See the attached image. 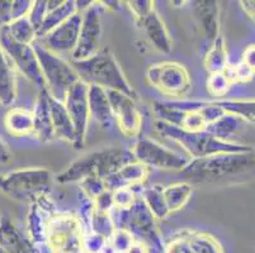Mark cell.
<instances>
[{
  "instance_id": "obj_1",
  "label": "cell",
  "mask_w": 255,
  "mask_h": 253,
  "mask_svg": "<svg viewBox=\"0 0 255 253\" xmlns=\"http://www.w3.org/2000/svg\"><path fill=\"white\" fill-rule=\"evenodd\" d=\"M180 173L192 186L227 187L247 184L255 180V147L244 152L222 153L192 160Z\"/></svg>"
},
{
  "instance_id": "obj_2",
  "label": "cell",
  "mask_w": 255,
  "mask_h": 253,
  "mask_svg": "<svg viewBox=\"0 0 255 253\" xmlns=\"http://www.w3.org/2000/svg\"><path fill=\"white\" fill-rule=\"evenodd\" d=\"M131 150L124 147H108L94 151L75 160L65 171L55 176L59 184L82 182L85 178L106 180L126 165L135 162Z\"/></svg>"
},
{
  "instance_id": "obj_3",
  "label": "cell",
  "mask_w": 255,
  "mask_h": 253,
  "mask_svg": "<svg viewBox=\"0 0 255 253\" xmlns=\"http://www.w3.org/2000/svg\"><path fill=\"white\" fill-rule=\"evenodd\" d=\"M71 66L79 79L87 85H97L106 90H117L136 99V91L128 83L115 55L108 47L101 50L82 61H73Z\"/></svg>"
},
{
  "instance_id": "obj_4",
  "label": "cell",
  "mask_w": 255,
  "mask_h": 253,
  "mask_svg": "<svg viewBox=\"0 0 255 253\" xmlns=\"http://www.w3.org/2000/svg\"><path fill=\"white\" fill-rule=\"evenodd\" d=\"M155 129L161 136L178 143L188 153V156L193 160L206 159L222 153L244 152L253 147L225 141L208 131H187L159 119L155 120Z\"/></svg>"
},
{
  "instance_id": "obj_5",
  "label": "cell",
  "mask_w": 255,
  "mask_h": 253,
  "mask_svg": "<svg viewBox=\"0 0 255 253\" xmlns=\"http://www.w3.org/2000/svg\"><path fill=\"white\" fill-rule=\"evenodd\" d=\"M53 175L46 167H24L0 175V192L19 203L43 198L52 184Z\"/></svg>"
},
{
  "instance_id": "obj_6",
  "label": "cell",
  "mask_w": 255,
  "mask_h": 253,
  "mask_svg": "<svg viewBox=\"0 0 255 253\" xmlns=\"http://www.w3.org/2000/svg\"><path fill=\"white\" fill-rule=\"evenodd\" d=\"M32 46L38 59L41 73L46 84V90L53 99L64 103L70 87L76 81L80 80L79 75L70 62L65 61L62 56L56 55L43 47L37 39L32 43Z\"/></svg>"
},
{
  "instance_id": "obj_7",
  "label": "cell",
  "mask_w": 255,
  "mask_h": 253,
  "mask_svg": "<svg viewBox=\"0 0 255 253\" xmlns=\"http://www.w3.org/2000/svg\"><path fill=\"white\" fill-rule=\"evenodd\" d=\"M45 240L53 253H87L82 223L74 215L51 218L46 224Z\"/></svg>"
},
{
  "instance_id": "obj_8",
  "label": "cell",
  "mask_w": 255,
  "mask_h": 253,
  "mask_svg": "<svg viewBox=\"0 0 255 253\" xmlns=\"http://www.w3.org/2000/svg\"><path fill=\"white\" fill-rule=\"evenodd\" d=\"M146 79L151 86L166 96L184 97L192 91L191 75L178 62L164 61L150 65Z\"/></svg>"
},
{
  "instance_id": "obj_9",
  "label": "cell",
  "mask_w": 255,
  "mask_h": 253,
  "mask_svg": "<svg viewBox=\"0 0 255 253\" xmlns=\"http://www.w3.org/2000/svg\"><path fill=\"white\" fill-rule=\"evenodd\" d=\"M135 160L147 169L182 171L191 160L150 138H141L131 148Z\"/></svg>"
},
{
  "instance_id": "obj_10",
  "label": "cell",
  "mask_w": 255,
  "mask_h": 253,
  "mask_svg": "<svg viewBox=\"0 0 255 253\" xmlns=\"http://www.w3.org/2000/svg\"><path fill=\"white\" fill-rule=\"evenodd\" d=\"M0 47L8 56L17 74L22 75L36 86L41 87V90L46 89L45 80L33 46L17 43L9 38L3 29H0Z\"/></svg>"
},
{
  "instance_id": "obj_11",
  "label": "cell",
  "mask_w": 255,
  "mask_h": 253,
  "mask_svg": "<svg viewBox=\"0 0 255 253\" xmlns=\"http://www.w3.org/2000/svg\"><path fill=\"white\" fill-rule=\"evenodd\" d=\"M102 1H93L92 5L82 13V27L79 32L78 45L71 53L73 61H82L101 50L102 38Z\"/></svg>"
},
{
  "instance_id": "obj_12",
  "label": "cell",
  "mask_w": 255,
  "mask_h": 253,
  "mask_svg": "<svg viewBox=\"0 0 255 253\" xmlns=\"http://www.w3.org/2000/svg\"><path fill=\"white\" fill-rule=\"evenodd\" d=\"M88 89H89V85L83 83L82 80L76 81L70 87L64 100V105L74 125L75 141H74L73 147L75 150H82L87 141V133L90 123Z\"/></svg>"
},
{
  "instance_id": "obj_13",
  "label": "cell",
  "mask_w": 255,
  "mask_h": 253,
  "mask_svg": "<svg viewBox=\"0 0 255 253\" xmlns=\"http://www.w3.org/2000/svg\"><path fill=\"white\" fill-rule=\"evenodd\" d=\"M107 95L110 99L113 119L118 123L121 132L127 138L137 136L142 127V115L136 104V99L117 90H107Z\"/></svg>"
},
{
  "instance_id": "obj_14",
  "label": "cell",
  "mask_w": 255,
  "mask_h": 253,
  "mask_svg": "<svg viewBox=\"0 0 255 253\" xmlns=\"http://www.w3.org/2000/svg\"><path fill=\"white\" fill-rule=\"evenodd\" d=\"M82 27V13L76 11L70 18L57 25L42 39L37 41L56 55H71L78 45L79 32Z\"/></svg>"
},
{
  "instance_id": "obj_15",
  "label": "cell",
  "mask_w": 255,
  "mask_h": 253,
  "mask_svg": "<svg viewBox=\"0 0 255 253\" xmlns=\"http://www.w3.org/2000/svg\"><path fill=\"white\" fill-rule=\"evenodd\" d=\"M138 27L141 28L145 33V36L149 39L150 45L156 51L161 53H169L173 47L171 38L169 36V32L166 29L164 20L161 19L160 14L156 10H151L146 17L137 22Z\"/></svg>"
},
{
  "instance_id": "obj_16",
  "label": "cell",
  "mask_w": 255,
  "mask_h": 253,
  "mask_svg": "<svg viewBox=\"0 0 255 253\" xmlns=\"http://www.w3.org/2000/svg\"><path fill=\"white\" fill-rule=\"evenodd\" d=\"M194 17L202 34L210 41L220 36V8L217 1H194Z\"/></svg>"
},
{
  "instance_id": "obj_17",
  "label": "cell",
  "mask_w": 255,
  "mask_h": 253,
  "mask_svg": "<svg viewBox=\"0 0 255 253\" xmlns=\"http://www.w3.org/2000/svg\"><path fill=\"white\" fill-rule=\"evenodd\" d=\"M48 99H50V94L47 92V90H41L37 96L36 103H34L33 110H32L34 122L33 137L41 142H50V141L56 139L55 133H53L52 123H51Z\"/></svg>"
},
{
  "instance_id": "obj_18",
  "label": "cell",
  "mask_w": 255,
  "mask_h": 253,
  "mask_svg": "<svg viewBox=\"0 0 255 253\" xmlns=\"http://www.w3.org/2000/svg\"><path fill=\"white\" fill-rule=\"evenodd\" d=\"M18 95L17 71L0 47V106L9 108Z\"/></svg>"
},
{
  "instance_id": "obj_19",
  "label": "cell",
  "mask_w": 255,
  "mask_h": 253,
  "mask_svg": "<svg viewBox=\"0 0 255 253\" xmlns=\"http://www.w3.org/2000/svg\"><path fill=\"white\" fill-rule=\"evenodd\" d=\"M147 173H149V169L141 165L140 162L135 161L126 165L120 171L106 178L104 184L110 191L124 189V187H135L136 185L142 184L147 177Z\"/></svg>"
},
{
  "instance_id": "obj_20",
  "label": "cell",
  "mask_w": 255,
  "mask_h": 253,
  "mask_svg": "<svg viewBox=\"0 0 255 253\" xmlns=\"http://www.w3.org/2000/svg\"><path fill=\"white\" fill-rule=\"evenodd\" d=\"M0 246L5 253H37L25 240L14 223L6 217L0 218Z\"/></svg>"
},
{
  "instance_id": "obj_21",
  "label": "cell",
  "mask_w": 255,
  "mask_h": 253,
  "mask_svg": "<svg viewBox=\"0 0 255 253\" xmlns=\"http://www.w3.org/2000/svg\"><path fill=\"white\" fill-rule=\"evenodd\" d=\"M48 104H50L51 123H52L55 138L61 139L64 142L70 143L73 146L74 141H75V132H74V125L71 123V119L69 117V113L65 108L64 103L53 99L50 95Z\"/></svg>"
},
{
  "instance_id": "obj_22",
  "label": "cell",
  "mask_w": 255,
  "mask_h": 253,
  "mask_svg": "<svg viewBox=\"0 0 255 253\" xmlns=\"http://www.w3.org/2000/svg\"><path fill=\"white\" fill-rule=\"evenodd\" d=\"M88 103H89L90 120L93 119L99 124L107 125L113 119L112 109L106 89L97 85H89Z\"/></svg>"
},
{
  "instance_id": "obj_23",
  "label": "cell",
  "mask_w": 255,
  "mask_h": 253,
  "mask_svg": "<svg viewBox=\"0 0 255 253\" xmlns=\"http://www.w3.org/2000/svg\"><path fill=\"white\" fill-rule=\"evenodd\" d=\"M4 127L13 137L33 136V113L24 108H10L4 117Z\"/></svg>"
},
{
  "instance_id": "obj_24",
  "label": "cell",
  "mask_w": 255,
  "mask_h": 253,
  "mask_svg": "<svg viewBox=\"0 0 255 253\" xmlns=\"http://www.w3.org/2000/svg\"><path fill=\"white\" fill-rule=\"evenodd\" d=\"M76 4L74 0H68V1H62L59 6L50 10L43 20L42 25L39 28L36 33V39H42L43 37L47 36L52 29L61 24L62 22L70 18L73 14L76 13Z\"/></svg>"
},
{
  "instance_id": "obj_25",
  "label": "cell",
  "mask_w": 255,
  "mask_h": 253,
  "mask_svg": "<svg viewBox=\"0 0 255 253\" xmlns=\"http://www.w3.org/2000/svg\"><path fill=\"white\" fill-rule=\"evenodd\" d=\"M192 192H193V186L187 181L163 187V195L169 213L171 214V213L180 210L188 203Z\"/></svg>"
},
{
  "instance_id": "obj_26",
  "label": "cell",
  "mask_w": 255,
  "mask_h": 253,
  "mask_svg": "<svg viewBox=\"0 0 255 253\" xmlns=\"http://www.w3.org/2000/svg\"><path fill=\"white\" fill-rule=\"evenodd\" d=\"M205 66L208 73L220 74L225 73L226 69L229 67L227 65V52L225 47V41L221 36L217 37L212 42V46L208 50V52L205 56Z\"/></svg>"
},
{
  "instance_id": "obj_27",
  "label": "cell",
  "mask_w": 255,
  "mask_h": 253,
  "mask_svg": "<svg viewBox=\"0 0 255 253\" xmlns=\"http://www.w3.org/2000/svg\"><path fill=\"white\" fill-rule=\"evenodd\" d=\"M215 103L221 106L226 113L235 115L238 119H243L247 123L255 125V99L243 100V99H222L216 100Z\"/></svg>"
},
{
  "instance_id": "obj_28",
  "label": "cell",
  "mask_w": 255,
  "mask_h": 253,
  "mask_svg": "<svg viewBox=\"0 0 255 253\" xmlns=\"http://www.w3.org/2000/svg\"><path fill=\"white\" fill-rule=\"evenodd\" d=\"M142 200L155 219H165L170 213L166 208L163 195V187L152 185L142 191Z\"/></svg>"
},
{
  "instance_id": "obj_29",
  "label": "cell",
  "mask_w": 255,
  "mask_h": 253,
  "mask_svg": "<svg viewBox=\"0 0 255 253\" xmlns=\"http://www.w3.org/2000/svg\"><path fill=\"white\" fill-rule=\"evenodd\" d=\"M0 29H3L8 34L9 38H11L17 43L32 45L36 41V31H34L33 25L29 22L28 17L14 20L6 27L0 28Z\"/></svg>"
},
{
  "instance_id": "obj_30",
  "label": "cell",
  "mask_w": 255,
  "mask_h": 253,
  "mask_svg": "<svg viewBox=\"0 0 255 253\" xmlns=\"http://www.w3.org/2000/svg\"><path fill=\"white\" fill-rule=\"evenodd\" d=\"M92 228L93 233L103 237L104 240H111L115 234V224L111 218L110 213L101 212L98 209L93 208L92 212Z\"/></svg>"
},
{
  "instance_id": "obj_31",
  "label": "cell",
  "mask_w": 255,
  "mask_h": 253,
  "mask_svg": "<svg viewBox=\"0 0 255 253\" xmlns=\"http://www.w3.org/2000/svg\"><path fill=\"white\" fill-rule=\"evenodd\" d=\"M239 125V119L233 114H226L222 118H220L216 123H213L212 125H210L207 128L208 132H211L212 134H215L219 138L225 139L227 141V138L231 136L233 133H235V131L238 129Z\"/></svg>"
},
{
  "instance_id": "obj_32",
  "label": "cell",
  "mask_w": 255,
  "mask_h": 253,
  "mask_svg": "<svg viewBox=\"0 0 255 253\" xmlns=\"http://www.w3.org/2000/svg\"><path fill=\"white\" fill-rule=\"evenodd\" d=\"M233 85V81L227 76L226 73L212 74L207 80V89L210 94L215 96H224Z\"/></svg>"
},
{
  "instance_id": "obj_33",
  "label": "cell",
  "mask_w": 255,
  "mask_h": 253,
  "mask_svg": "<svg viewBox=\"0 0 255 253\" xmlns=\"http://www.w3.org/2000/svg\"><path fill=\"white\" fill-rule=\"evenodd\" d=\"M113 206L120 210H126L136 201V194L133 187H124L112 191Z\"/></svg>"
},
{
  "instance_id": "obj_34",
  "label": "cell",
  "mask_w": 255,
  "mask_h": 253,
  "mask_svg": "<svg viewBox=\"0 0 255 253\" xmlns=\"http://www.w3.org/2000/svg\"><path fill=\"white\" fill-rule=\"evenodd\" d=\"M47 13V1H45V0H37V1H33V5H32L31 11H29L28 14V19L29 22H31V24L33 25L36 33L39 28H41V25H42Z\"/></svg>"
},
{
  "instance_id": "obj_35",
  "label": "cell",
  "mask_w": 255,
  "mask_h": 253,
  "mask_svg": "<svg viewBox=\"0 0 255 253\" xmlns=\"http://www.w3.org/2000/svg\"><path fill=\"white\" fill-rule=\"evenodd\" d=\"M133 242L135 241L132 238V233L127 229L115 232L111 238V246L115 248L117 253H126Z\"/></svg>"
},
{
  "instance_id": "obj_36",
  "label": "cell",
  "mask_w": 255,
  "mask_h": 253,
  "mask_svg": "<svg viewBox=\"0 0 255 253\" xmlns=\"http://www.w3.org/2000/svg\"><path fill=\"white\" fill-rule=\"evenodd\" d=\"M128 8L131 9V13L136 22L142 19L151 10H154V1H149V0H137V1H127Z\"/></svg>"
},
{
  "instance_id": "obj_37",
  "label": "cell",
  "mask_w": 255,
  "mask_h": 253,
  "mask_svg": "<svg viewBox=\"0 0 255 253\" xmlns=\"http://www.w3.org/2000/svg\"><path fill=\"white\" fill-rule=\"evenodd\" d=\"M80 184H82L83 190L87 192L88 196H89L90 199H93V200H94L98 195H101L102 192L108 190L106 184H104V181L99 180V178H85V180H83Z\"/></svg>"
},
{
  "instance_id": "obj_38",
  "label": "cell",
  "mask_w": 255,
  "mask_h": 253,
  "mask_svg": "<svg viewBox=\"0 0 255 253\" xmlns=\"http://www.w3.org/2000/svg\"><path fill=\"white\" fill-rule=\"evenodd\" d=\"M165 253H194L189 243H188L185 232L180 236L175 237L174 240H171V242L166 247Z\"/></svg>"
},
{
  "instance_id": "obj_39",
  "label": "cell",
  "mask_w": 255,
  "mask_h": 253,
  "mask_svg": "<svg viewBox=\"0 0 255 253\" xmlns=\"http://www.w3.org/2000/svg\"><path fill=\"white\" fill-rule=\"evenodd\" d=\"M32 5H33V1H31V0H14L13 1V8H11L13 22L28 17Z\"/></svg>"
},
{
  "instance_id": "obj_40",
  "label": "cell",
  "mask_w": 255,
  "mask_h": 253,
  "mask_svg": "<svg viewBox=\"0 0 255 253\" xmlns=\"http://www.w3.org/2000/svg\"><path fill=\"white\" fill-rule=\"evenodd\" d=\"M13 0H0V28L6 27L13 22Z\"/></svg>"
},
{
  "instance_id": "obj_41",
  "label": "cell",
  "mask_w": 255,
  "mask_h": 253,
  "mask_svg": "<svg viewBox=\"0 0 255 253\" xmlns=\"http://www.w3.org/2000/svg\"><path fill=\"white\" fill-rule=\"evenodd\" d=\"M241 64L255 75V45H249L241 56Z\"/></svg>"
},
{
  "instance_id": "obj_42",
  "label": "cell",
  "mask_w": 255,
  "mask_h": 253,
  "mask_svg": "<svg viewBox=\"0 0 255 253\" xmlns=\"http://www.w3.org/2000/svg\"><path fill=\"white\" fill-rule=\"evenodd\" d=\"M13 156L9 150L8 145L4 142V139L0 137V165H8L11 161Z\"/></svg>"
},
{
  "instance_id": "obj_43",
  "label": "cell",
  "mask_w": 255,
  "mask_h": 253,
  "mask_svg": "<svg viewBox=\"0 0 255 253\" xmlns=\"http://www.w3.org/2000/svg\"><path fill=\"white\" fill-rule=\"evenodd\" d=\"M240 4L243 10H244L252 19L255 20V0H245V1H240Z\"/></svg>"
},
{
  "instance_id": "obj_44",
  "label": "cell",
  "mask_w": 255,
  "mask_h": 253,
  "mask_svg": "<svg viewBox=\"0 0 255 253\" xmlns=\"http://www.w3.org/2000/svg\"><path fill=\"white\" fill-rule=\"evenodd\" d=\"M126 253H147V250L141 242H133Z\"/></svg>"
},
{
  "instance_id": "obj_45",
  "label": "cell",
  "mask_w": 255,
  "mask_h": 253,
  "mask_svg": "<svg viewBox=\"0 0 255 253\" xmlns=\"http://www.w3.org/2000/svg\"><path fill=\"white\" fill-rule=\"evenodd\" d=\"M0 253H5V251L3 250V247H1V246H0Z\"/></svg>"
}]
</instances>
